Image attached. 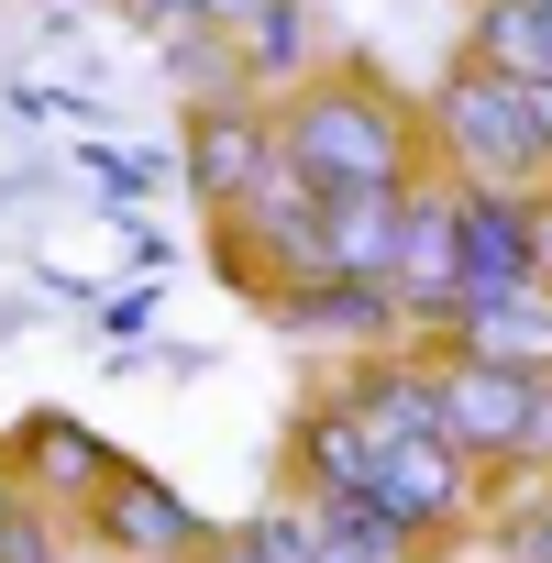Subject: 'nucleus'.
<instances>
[{
	"label": "nucleus",
	"instance_id": "obj_19",
	"mask_svg": "<svg viewBox=\"0 0 552 563\" xmlns=\"http://www.w3.org/2000/svg\"><path fill=\"white\" fill-rule=\"evenodd\" d=\"M199 563H276V552H265V541H254V530H243V541H210V552H199Z\"/></svg>",
	"mask_w": 552,
	"mask_h": 563
},
{
	"label": "nucleus",
	"instance_id": "obj_7",
	"mask_svg": "<svg viewBox=\"0 0 552 563\" xmlns=\"http://www.w3.org/2000/svg\"><path fill=\"white\" fill-rule=\"evenodd\" d=\"M276 155V122L254 111V100H221V111H199L188 122V188L210 199V210H232L243 188H254V166Z\"/></svg>",
	"mask_w": 552,
	"mask_h": 563
},
{
	"label": "nucleus",
	"instance_id": "obj_10",
	"mask_svg": "<svg viewBox=\"0 0 552 563\" xmlns=\"http://www.w3.org/2000/svg\"><path fill=\"white\" fill-rule=\"evenodd\" d=\"M387 265H398V188H354L321 210V276H376L387 288Z\"/></svg>",
	"mask_w": 552,
	"mask_h": 563
},
{
	"label": "nucleus",
	"instance_id": "obj_17",
	"mask_svg": "<svg viewBox=\"0 0 552 563\" xmlns=\"http://www.w3.org/2000/svg\"><path fill=\"white\" fill-rule=\"evenodd\" d=\"M144 12H155V23H232L243 0H144Z\"/></svg>",
	"mask_w": 552,
	"mask_h": 563
},
{
	"label": "nucleus",
	"instance_id": "obj_20",
	"mask_svg": "<svg viewBox=\"0 0 552 563\" xmlns=\"http://www.w3.org/2000/svg\"><path fill=\"white\" fill-rule=\"evenodd\" d=\"M12 508H23V475H12V453H0V530H12Z\"/></svg>",
	"mask_w": 552,
	"mask_h": 563
},
{
	"label": "nucleus",
	"instance_id": "obj_6",
	"mask_svg": "<svg viewBox=\"0 0 552 563\" xmlns=\"http://www.w3.org/2000/svg\"><path fill=\"white\" fill-rule=\"evenodd\" d=\"M321 188L288 166V155H265L254 166V188L232 199V232H243V254H254V276H276V288H299V276H321Z\"/></svg>",
	"mask_w": 552,
	"mask_h": 563
},
{
	"label": "nucleus",
	"instance_id": "obj_13",
	"mask_svg": "<svg viewBox=\"0 0 552 563\" xmlns=\"http://www.w3.org/2000/svg\"><path fill=\"white\" fill-rule=\"evenodd\" d=\"M343 409H354L365 442H420V431H442V409H431V365H365V376L343 387Z\"/></svg>",
	"mask_w": 552,
	"mask_h": 563
},
{
	"label": "nucleus",
	"instance_id": "obj_3",
	"mask_svg": "<svg viewBox=\"0 0 552 563\" xmlns=\"http://www.w3.org/2000/svg\"><path fill=\"white\" fill-rule=\"evenodd\" d=\"M519 288H552V221L541 199H508V188H453V310H486V299H519Z\"/></svg>",
	"mask_w": 552,
	"mask_h": 563
},
{
	"label": "nucleus",
	"instance_id": "obj_2",
	"mask_svg": "<svg viewBox=\"0 0 552 563\" xmlns=\"http://www.w3.org/2000/svg\"><path fill=\"white\" fill-rule=\"evenodd\" d=\"M431 144L453 155L464 188H508V199H530V188L552 177V155H541V133H530V100H519V78H497V67H453V78H442V100H431Z\"/></svg>",
	"mask_w": 552,
	"mask_h": 563
},
{
	"label": "nucleus",
	"instance_id": "obj_11",
	"mask_svg": "<svg viewBox=\"0 0 552 563\" xmlns=\"http://www.w3.org/2000/svg\"><path fill=\"white\" fill-rule=\"evenodd\" d=\"M23 464H34L23 486H34L45 508H89V497H100V475H111L122 453H111L100 431H78V420H34V431H23Z\"/></svg>",
	"mask_w": 552,
	"mask_h": 563
},
{
	"label": "nucleus",
	"instance_id": "obj_12",
	"mask_svg": "<svg viewBox=\"0 0 552 563\" xmlns=\"http://www.w3.org/2000/svg\"><path fill=\"white\" fill-rule=\"evenodd\" d=\"M288 321H299V332H332V343H387V332H409L376 276H299V288H288Z\"/></svg>",
	"mask_w": 552,
	"mask_h": 563
},
{
	"label": "nucleus",
	"instance_id": "obj_1",
	"mask_svg": "<svg viewBox=\"0 0 552 563\" xmlns=\"http://www.w3.org/2000/svg\"><path fill=\"white\" fill-rule=\"evenodd\" d=\"M276 155H288L321 199L409 188V166H420V122H409V100L376 89V78H310V89H288V111H276Z\"/></svg>",
	"mask_w": 552,
	"mask_h": 563
},
{
	"label": "nucleus",
	"instance_id": "obj_14",
	"mask_svg": "<svg viewBox=\"0 0 552 563\" xmlns=\"http://www.w3.org/2000/svg\"><path fill=\"white\" fill-rule=\"evenodd\" d=\"M475 67H497V78H552V0H486L475 12Z\"/></svg>",
	"mask_w": 552,
	"mask_h": 563
},
{
	"label": "nucleus",
	"instance_id": "obj_9",
	"mask_svg": "<svg viewBox=\"0 0 552 563\" xmlns=\"http://www.w3.org/2000/svg\"><path fill=\"white\" fill-rule=\"evenodd\" d=\"M453 354H486V365H519V376H552V288H519V299H486L464 321H442Z\"/></svg>",
	"mask_w": 552,
	"mask_h": 563
},
{
	"label": "nucleus",
	"instance_id": "obj_4",
	"mask_svg": "<svg viewBox=\"0 0 552 563\" xmlns=\"http://www.w3.org/2000/svg\"><path fill=\"white\" fill-rule=\"evenodd\" d=\"M354 497H365L398 541H442V530H464V519H475V464H464L442 431H420V442H376Z\"/></svg>",
	"mask_w": 552,
	"mask_h": 563
},
{
	"label": "nucleus",
	"instance_id": "obj_5",
	"mask_svg": "<svg viewBox=\"0 0 552 563\" xmlns=\"http://www.w3.org/2000/svg\"><path fill=\"white\" fill-rule=\"evenodd\" d=\"M89 530H100L111 563H199V552H210V519H199L166 475H144V464H111V475H100Z\"/></svg>",
	"mask_w": 552,
	"mask_h": 563
},
{
	"label": "nucleus",
	"instance_id": "obj_18",
	"mask_svg": "<svg viewBox=\"0 0 552 563\" xmlns=\"http://www.w3.org/2000/svg\"><path fill=\"white\" fill-rule=\"evenodd\" d=\"M519 100H530V133H541V155H552V78H530Z\"/></svg>",
	"mask_w": 552,
	"mask_h": 563
},
{
	"label": "nucleus",
	"instance_id": "obj_8",
	"mask_svg": "<svg viewBox=\"0 0 552 563\" xmlns=\"http://www.w3.org/2000/svg\"><path fill=\"white\" fill-rule=\"evenodd\" d=\"M232 67H243V89H310V67H321V23H310V0H243L232 12Z\"/></svg>",
	"mask_w": 552,
	"mask_h": 563
},
{
	"label": "nucleus",
	"instance_id": "obj_16",
	"mask_svg": "<svg viewBox=\"0 0 552 563\" xmlns=\"http://www.w3.org/2000/svg\"><path fill=\"white\" fill-rule=\"evenodd\" d=\"M0 563H67V552H56V508H34V497H23V508H12V530H0Z\"/></svg>",
	"mask_w": 552,
	"mask_h": 563
},
{
	"label": "nucleus",
	"instance_id": "obj_15",
	"mask_svg": "<svg viewBox=\"0 0 552 563\" xmlns=\"http://www.w3.org/2000/svg\"><path fill=\"white\" fill-rule=\"evenodd\" d=\"M508 563H552V475L508 508Z\"/></svg>",
	"mask_w": 552,
	"mask_h": 563
}]
</instances>
